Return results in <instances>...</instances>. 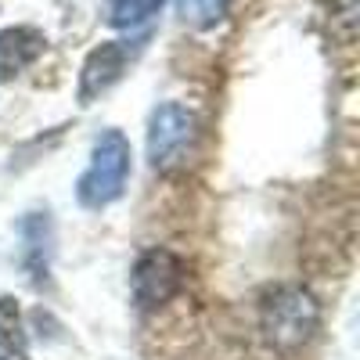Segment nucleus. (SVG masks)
<instances>
[{
  "instance_id": "1",
  "label": "nucleus",
  "mask_w": 360,
  "mask_h": 360,
  "mask_svg": "<svg viewBox=\"0 0 360 360\" xmlns=\"http://www.w3.org/2000/svg\"><path fill=\"white\" fill-rule=\"evenodd\" d=\"M130 176V141L119 130H105L94 141V152H90V166L79 176L76 195L86 209H105L112 205L127 188Z\"/></svg>"
},
{
  "instance_id": "5",
  "label": "nucleus",
  "mask_w": 360,
  "mask_h": 360,
  "mask_svg": "<svg viewBox=\"0 0 360 360\" xmlns=\"http://www.w3.org/2000/svg\"><path fill=\"white\" fill-rule=\"evenodd\" d=\"M134 51L137 47H130V40H108L90 51L83 62V72H79V105H90L108 86H115L119 76L127 72V65L134 62Z\"/></svg>"
},
{
  "instance_id": "6",
  "label": "nucleus",
  "mask_w": 360,
  "mask_h": 360,
  "mask_svg": "<svg viewBox=\"0 0 360 360\" xmlns=\"http://www.w3.org/2000/svg\"><path fill=\"white\" fill-rule=\"evenodd\" d=\"M47 47V37L37 25H11L0 29V79H15L37 62Z\"/></svg>"
},
{
  "instance_id": "7",
  "label": "nucleus",
  "mask_w": 360,
  "mask_h": 360,
  "mask_svg": "<svg viewBox=\"0 0 360 360\" xmlns=\"http://www.w3.org/2000/svg\"><path fill=\"white\" fill-rule=\"evenodd\" d=\"M0 360H29V335L11 295H0Z\"/></svg>"
},
{
  "instance_id": "4",
  "label": "nucleus",
  "mask_w": 360,
  "mask_h": 360,
  "mask_svg": "<svg viewBox=\"0 0 360 360\" xmlns=\"http://www.w3.org/2000/svg\"><path fill=\"white\" fill-rule=\"evenodd\" d=\"M180 281H184V263L166 249H152L134 266V299L144 310H152L180 292Z\"/></svg>"
},
{
  "instance_id": "8",
  "label": "nucleus",
  "mask_w": 360,
  "mask_h": 360,
  "mask_svg": "<svg viewBox=\"0 0 360 360\" xmlns=\"http://www.w3.org/2000/svg\"><path fill=\"white\" fill-rule=\"evenodd\" d=\"M166 0H108V25L115 29H137L148 18L162 11Z\"/></svg>"
},
{
  "instance_id": "9",
  "label": "nucleus",
  "mask_w": 360,
  "mask_h": 360,
  "mask_svg": "<svg viewBox=\"0 0 360 360\" xmlns=\"http://www.w3.org/2000/svg\"><path fill=\"white\" fill-rule=\"evenodd\" d=\"M227 4L231 0H176V11H180V22L184 25L209 29L227 15Z\"/></svg>"
},
{
  "instance_id": "2",
  "label": "nucleus",
  "mask_w": 360,
  "mask_h": 360,
  "mask_svg": "<svg viewBox=\"0 0 360 360\" xmlns=\"http://www.w3.org/2000/svg\"><path fill=\"white\" fill-rule=\"evenodd\" d=\"M317 328V303L303 288H281L263 307V332L278 349L303 346Z\"/></svg>"
},
{
  "instance_id": "3",
  "label": "nucleus",
  "mask_w": 360,
  "mask_h": 360,
  "mask_svg": "<svg viewBox=\"0 0 360 360\" xmlns=\"http://www.w3.org/2000/svg\"><path fill=\"white\" fill-rule=\"evenodd\" d=\"M195 141V115L184 105H159L148 123V159L155 169H169L176 162H184L188 148Z\"/></svg>"
}]
</instances>
